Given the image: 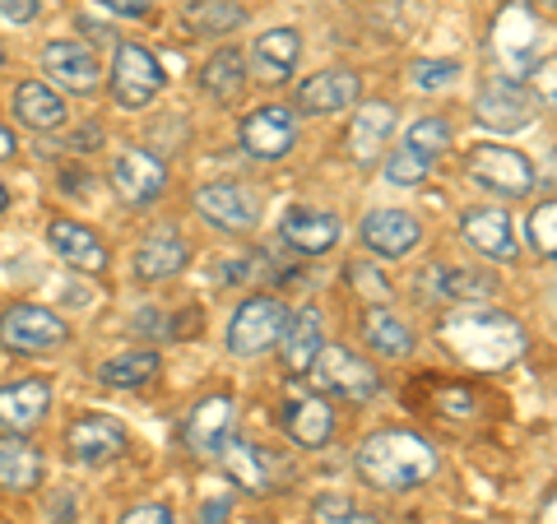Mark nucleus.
<instances>
[{
	"mask_svg": "<svg viewBox=\"0 0 557 524\" xmlns=\"http://www.w3.org/2000/svg\"><path fill=\"white\" fill-rule=\"evenodd\" d=\"M442 335L450 344V353L469 366H479V372H502L507 362H516L525 353V329H520L511 316H497V311H465V316H450L442 325Z\"/></svg>",
	"mask_w": 557,
	"mask_h": 524,
	"instance_id": "f257e3e1",
	"label": "nucleus"
},
{
	"mask_svg": "<svg viewBox=\"0 0 557 524\" xmlns=\"http://www.w3.org/2000/svg\"><path fill=\"white\" fill-rule=\"evenodd\" d=\"M432 469H437V456H432V446L413 432H376L372 441L358 450V474L372 487H391V492L428 483Z\"/></svg>",
	"mask_w": 557,
	"mask_h": 524,
	"instance_id": "f03ea898",
	"label": "nucleus"
},
{
	"mask_svg": "<svg viewBox=\"0 0 557 524\" xmlns=\"http://www.w3.org/2000/svg\"><path fill=\"white\" fill-rule=\"evenodd\" d=\"M465 172L479 186L497 190V196H507V200L530 196V186H534L530 159H520L516 149H502V145H474L469 149V159H465Z\"/></svg>",
	"mask_w": 557,
	"mask_h": 524,
	"instance_id": "7ed1b4c3",
	"label": "nucleus"
},
{
	"mask_svg": "<svg viewBox=\"0 0 557 524\" xmlns=\"http://www.w3.org/2000/svg\"><path fill=\"white\" fill-rule=\"evenodd\" d=\"M284 302L278 297H251V302L237 307V316L228 325V348L237 358H256L284 335Z\"/></svg>",
	"mask_w": 557,
	"mask_h": 524,
	"instance_id": "20e7f679",
	"label": "nucleus"
},
{
	"mask_svg": "<svg viewBox=\"0 0 557 524\" xmlns=\"http://www.w3.org/2000/svg\"><path fill=\"white\" fill-rule=\"evenodd\" d=\"M163 89V65L149 57L145 47H116V61H112V98L121 102V108H145V102H153Z\"/></svg>",
	"mask_w": 557,
	"mask_h": 524,
	"instance_id": "39448f33",
	"label": "nucleus"
},
{
	"mask_svg": "<svg viewBox=\"0 0 557 524\" xmlns=\"http://www.w3.org/2000/svg\"><path fill=\"white\" fill-rule=\"evenodd\" d=\"M61 339H65V325L47 307L20 302V307H5V316H0V344L14 348V353H47Z\"/></svg>",
	"mask_w": 557,
	"mask_h": 524,
	"instance_id": "423d86ee",
	"label": "nucleus"
},
{
	"mask_svg": "<svg viewBox=\"0 0 557 524\" xmlns=\"http://www.w3.org/2000/svg\"><path fill=\"white\" fill-rule=\"evenodd\" d=\"M298 139V121H293L288 108H256L247 121H242V149L251 159H284Z\"/></svg>",
	"mask_w": 557,
	"mask_h": 524,
	"instance_id": "0eeeda50",
	"label": "nucleus"
},
{
	"mask_svg": "<svg viewBox=\"0 0 557 524\" xmlns=\"http://www.w3.org/2000/svg\"><path fill=\"white\" fill-rule=\"evenodd\" d=\"M317 386L321 390H335V395H344V399H372L376 395V372L368 362H358L354 353H344V348H321L317 353Z\"/></svg>",
	"mask_w": 557,
	"mask_h": 524,
	"instance_id": "6e6552de",
	"label": "nucleus"
},
{
	"mask_svg": "<svg viewBox=\"0 0 557 524\" xmlns=\"http://www.w3.org/2000/svg\"><path fill=\"white\" fill-rule=\"evenodd\" d=\"M539 112V102L520 89L516 79H497V84H487V89L479 93V121L483 126H493L502 135H511V130H525L530 121Z\"/></svg>",
	"mask_w": 557,
	"mask_h": 524,
	"instance_id": "1a4fd4ad",
	"label": "nucleus"
},
{
	"mask_svg": "<svg viewBox=\"0 0 557 524\" xmlns=\"http://www.w3.org/2000/svg\"><path fill=\"white\" fill-rule=\"evenodd\" d=\"M65 446H70V456H75L79 464H112L121 450H126V427H121L116 417L89 413V417H79V423L65 432Z\"/></svg>",
	"mask_w": 557,
	"mask_h": 524,
	"instance_id": "9d476101",
	"label": "nucleus"
},
{
	"mask_svg": "<svg viewBox=\"0 0 557 524\" xmlns=\"http://www.w3.org/2000/svg\"><path fill=\"white\" fill-rule=\"evenodd\" d=\"M42 70L51 79L61 84L65 93H94L102 70H98V57L84 42H51L42 51Z\"/></svg>",
	"mask_w": 557,
	"mask_h": 524,
	"instance_id": "9b49d317",
	"label": "nucleus"
},
{
	"mask_svg": "<svg viewBox=\"0 0 557 524\" xmlns=\"http://www.w3.org/2000/svg\"><path fill=\"white\" fill-rule=\"evenodd\" d=\"M112 186H116V196H121V200L149 204V200H159V196H163L168 172H163V163L153 159V153L131 149V153H121V159H116V167H112Z\"/></svg>",
	"mask_w": 557,
	"mask_h": 524,
	"instance_id": "f8f14e48",
	"label": "nucleus"
},
{
	"mask_svg": "<svg viewBox=\"0 0 557 524\" xmlns=\"http://www.w3.org/2000/svg\"><path fill=\"white\" fill-rule=\"evenodd\" d=\"M196 209L209 219V223H219V228H228V233H242V228H251L256 223V204L251 196L242 186L233 182H209L196 190Z\"/></svg>",
	"mask_w": 557,
	"mask_h": 524,
	"instance_id": "ddd939ff",
	"label": "nucleus"
},
{
	"mask_svg": "<svg viewBox=\"0 0 557 524\" xmlns=\"http://www.w3.org/2000/svg\"><path fill=\"white\" fill-rule=\"evenodd\" d=\"M362 241H368L376 255L399 260L418 247V223H413V214H405V209H372L368 223H362Z\"/></svg>",
	"mask_w": 557,
	"mask_h": 524,
	"instance_id": "4468645a",
	"label": "nucleus"
},
{
	"mask_svg": "<svg viewBox=\"0 0 557 524\" xmlns=\"http://www.w3.org/2000/svg\"><path fill=\"white\" fill-rule=\"evenodd\" d=\"M460 233L474 251H483L487 260H511L516 255V233H511V219L502 209H469L460 219Z\"/></svg>",
	"mask_w": 557,
	"mask_h": 524,
	"instance_id": "2eb2a0df",
	"label": "nucleus"
},
{
	"mask_svg": "<svg viewBox=\"0 0 557 524\" xmlns=\"http://www.w3.org/2000/svg\"><path fill=\"white\" fill-rule=\"evenodd\" d=\"M534 47H539V33H534V20L525 10H507L497 20V57L507 65V75H530L534 70Z\"/></svg>",
	"mask_w": 557,
	"mask_h": 524,
	"instance_id": "dca6fc26",
	"label": "nucleus"
},
{
	"mask_svg": "<svg viewBox=\"0 0 557 524\" xmlns=\"http://www.w3.org/2000/svg\"><path fill=\"white\" fill-rule=\"evenodd\" d=\"M284 241L302 255H321L339 241V219L335 214H321V209H288L284 214Z\"/></svg>",
	"mask_w": 557,
	"mask_h": 524,
	"instance_id": "f3484780",
	"label": "nucleus"
},
{
	"mask_svg": "<svg viewBox=\"0 0 557 524\" xmlns=\"http://www.w3.org/2000/svg\"><path fill=\"white\" fill-rule=\"evenodd\" d=\"M354 98H358V75H348V70H325V75H311L298 89V108L307 116H330V112H344Z\"/></svg>",
	"mask_w": 557,
	"mask_h": 524,
	"instance_id": "a211bd4d",
	"label": "nucleus"
},
{
	"mask_svg": "<svg viewBox=\"0 0 557 524\" xmlns=\"http://www.w3.org/2000/svg\"><path fill=\"white\" fill-rule=\"evenodd\" d=\"M51 404L47 380H20V386H0V427L28 432L33 423H42V413Z\"/></svg>",
	"mask_w": 557,
	"mask_h": 524,
	"instance_id": "6ab92c4d",
	"label": "nucleus"
},
{
	"mask_svg": "<svg viewBox=\"0 0 557 524\" xmlns=\"http://www.w3.org/2000/svg\"><path fill=\"white\" fill-rule=\"evenodd\" d=\"M182 265H186V241L172 228H153L145 241H139V251H135V274L149 278V284L172 278Z\"/></svg>",
	"mask_w": 557,
	"mask_h": 524,
	"instance_id": "aec40b11",
	"label": "nucleus"
},
{
	"mask_svg": "<svg viewBox=\"0 0 557 524\" xmlns=\"http://www.w3.org/2000/svg\"><path fill=\"white\" fill-rule=\"evenodd\" d=\"M391 130H395L391 102H368V108L354 116V130H348V153H354V163H372L376 153L391 145Z\"/></svg>",
	"mask_w": 557,
	"mask_h": 524,
	"instance_id": "412c9836",
	"label": "nucleus"
},
{
	"mask_svg": "<svg viewBox=\"0 0 557 524\" xmlns=\"http://www.w3.org/2000/svg\"><path fill=\"white\" fill-rule=\"evenodd\" d=\"M302 57V38L293 28H270L265 38H256V51H251V70L260 79H288L293 65Z\"/></svg>",
	"mask_w": 557,
	"mask_h": 524,
	"instance_id": "4be33fe9",
	"label": "nucleus"
},
{
	"mask_svg": "<svg viewBox=\"0 0 557 524\" xmlns=\"http://www.w3.org/2000/svg\"><path fill=\"white\" fill-rule=\"evenodd\" d=\"M51 237V247H57V255L65 260V265H75V270H102L108 265V251H102V241L89 233V228H79V223H70V219H57L47 228Z\"/></svg>",
	"mask_w": 557,
	"mask_h": 524,
	"instance_id": "5701e85b",
	"label": "nucleus"
},
{
	"mask_svg": "<svg viewBox=\"0 0 557 524\" xmlns=\"http://www.w3.org/2000/svg\"><path fill=\"white\" fill-rule=\"evenodd\" d=\"M278 344H284V362L288 372H311V362H317L321 353V311H298L293 321H284V335H278Z\"/></svg>",
	"mask_w": 557,
	"mask_h": 524,
	"instance_id": "b1692460",
	"label": "nucleus"
},
{
	"mask_svg": "<svg viewBox=\"0 0 557 524\" xmlns=\"http://www.w3.org/2000/svg\"><path fill=\"white\" fill-rule=\"evenodd\" d=\"M228 427H233V399L228 395H214V399H205V404H196V413H190V427H186V436H190V446L200 450H223V441H228Z\"/></svg>",
	"mask_w": 557,
	"mask_h": 524,
	"instance_id": "393cba45",
	"label": "nucleus"
},
{
	"mask_svg": "<svg viewBox=\"0 0 557 524\" xmlns=\"http://www.w3.org/2000/svg\"><path fill=\"white\" fill-rule=\"evenodd\" d=\"M38 478H42L38 446L24 441L20 432L5 436V441H0V487H10V492H28Z\"/></svg>",
	"mask_w": 557,
	"mask_h": 524,
	"instance_id": "a878e982",
	"label": "nucleus"
},
{
	"mask_svg": "<svg viewBox=\"0 0 557 524\" xmlns=\"http://www.w3.org/2000/svg\"><path fill=\"white\" fill-rule=\"evenodd\" d=\"M284 427L298 446H325L330 432H335V413H330L325 399H293V404L284 409Z\"/></svg>",
	"mask_w": 557,
	"mask_h": 524,
	"instance_id": "bb28decb",
	"label": "nucleus"
},
{
	"mask_svg": "<svg viewBox=\"0 0 557 524\" xmlns=\"http://www.w3.org/2000/svg\"><path fill=\"white\" fill-rule=\"evenodd\" d=\"M14 112H20V121H24V126H33V130L65 126V102L51 93L47 84H38V79H28V84L14 89Z\"/></svg>",
	"mask_w": 557,
	"mask_h": 524,
	"instance_id": "cd10ccee",
	"label": "nucleus"
},
{
	"mask_svg": "<svg viewBox=\"0 0 557 524\" xmlns=\"http://www.w3.org/2000/svg\"><path fill=\"white\" fill-rule=\"evenodd\" d=\"M200 84H205V93H209V98L233 102V98L242 93V84H247V57H242L237 47H223V51H214V57L205 61V75H200Z\"/></svg>",
	"mask_w": 557,
	"mask_h": 524,
	"instance_id": "c85d7f7f",
	"label": "nucleus"
},
{
	"mask_svg": "<svg viewBox=\"0 0 557 524\" xmlns=\"http://www.w3.org/2000/svg\"><path fill=\"white\" fill-rule=\"evenodd\" d=\"M223 464H228V474L242 483V487H251V492H265L270 483V456L265 450H256L251 441H242V436H228L223 441Z\"/></svg>",
	"mask_w": 557,
	"mask_h": 524,
	"instance_id": "c756f323",
	"label": "nucleus"
},
{
	"mask_svg": "<svg viewBox=\"0 0 557 524\" xmlns=\"http://www.w3.org/2000/svg\"><path fill=\"white\" fill-rule=\"evenodd\" d=\"M362 335H368V344L376 348L381 358H409V348H413L409 325L395 321L386 307H372L368 316H362Z\"/></svg>",
	"mask_w": 557,
	"mask_h": 524,
	"instance_id": "7c9ffc66",
	"label": "nucleus"
},
{
	"mask_svg": "<svg viewBox=\"0 0 557 524\" xmlns=\"http://www.w3.org/2000/svg\"><path fill=\"white\" fill-rule=\"evenodd\" d=\"M153 372H159V353H121L98 366V380L108 390H135L145 380H153Z\"/></svg>",
	"mask_w": 557,
	"mask_h": 524,
	"instance_id": "2f4dec72",
	"label": "nucleus"
},
{
	"mask_svg": "<svg viewBox=\"0 0 557 524\" xmlns=\"http://www.w3.org/2000/svg\"><path fill=\"white\" fill-rule=\"evenodd\" d=\"M242 20H247V14H242V5H233V0H205V5L186 10V24L196 33H228Z\"/></svg>",
	"mask_w": 557,
	"mask_h": 524,
	"instance_id": "473e14b6",
	"label": "nucleus"
},
{
	"mask_svg": "<svg viewBox=\"0 0 557 524\" xmlns=\"http://www.w3.org/2000/svg\"><path fill=\"white\" fill-rule=\"evenodd\" d=\"M428 167H432L428 153H418V149L405 145V149H399L395 159L386 163V182H391V186H418V182L428 177Z\"/></svg>",
	"mask_w": 557,
	"mask_h": 524,
	"instance_id": "72a5a7b5",
	"label": "nucleus"
},
{
	"mask_svg": "<svg viewBox=\"0 0 557 524\" xmlns=\"http://www.w3.org/2000/svg\"><path fill=\"white\" fill-rule=\"evenodd\" d=\"M446 145H450V130H446L442 116H423V121H413V126H409V149L428 153V159H437Z\"/></svg>",
	"mask_w": 557,
	"mask_h": 524,
	"instance_id": "f704fd0d",
	"label": "nucleus"
},
{
	"mask_svg": "<svg viewBox=\"0 0 557 524\" xmlns=\"http://www.w3.org/2000/svg\"><path fill=\"white\" fill-rule=\"evenodd\" d=\"M530 241H534L539 255H553L557 260V200L539 204L534 214H530Z\"/></svg>",
	"mask_w": 557,
	"mask_h": 524,
	"instance_id": "c9c22d12",
	"label": "nucleus"
},
{
	"mask_svg": "<svg viewBox=\"0 0 557 524\" xmlns=\"http://www.w3.org/2000/svg\"><path fill=\"white\" fill-rule=\"evenodd\" d=\"M460 75V65L456 61H423V65H413V89H423V93H437V89H450Z\"/></svg>",
	"mask_w": 557,
	"mask_h": 524,
	"instance_id": "e433bc0d",
	"label": "nucleus"
},
{
	"mask_svg": "<svg viewBox=\"0 0 557 524\" xmlns=\"http://www.w3.org/2000/svg\"><path fill=\"white\" fill-rule=\"evenodd\" d=\"M311 520H317V524H376L372 515L354 511V506H348L344 497H321L317 511H311Z\"/></svg>",
	"mask_w": 557,
	"mask_h": 524,
	"instance_id": "4c0bfd02",
	"label": "nucleus"
},
{
	"mask_svg": "<svg viewBox=\"0 0 557 524\" xmlns=\"http://www.w3.org/2000/svg\"><path fill=\"white\" fill-rule=\"evenodd\" d=\"M121 524H177V520H172L168 506H159V501H145V506H135V511L121 515Z\"/></svg>",
	"mask_w": 557,
	"mask_h": 524,
	"instance_id": "58836bf2",
	"label": "nucleus"
},
{
	"mask_svg": "<svg viewBox=\"0 0 557 524\" xmlns=\"http://www.w3.org/2000/svg\"><path fill=\"white\" fill-rule=\"evenodd\" d=\"M534 89H539V98H544L548 108H557V61H544L534 70Z\"/></svg>",
	"mask_w": 557,
	"mask_h": 524,
	"instance_id": "ea45409f",
	"label": "nucleus"
},
{
	"mask_svg": "<svg viewBox=\"0 0 557 524\" xmlns=\"http://www.w3.org/2000/svg\"><path fill=\"white\" fill-rule=\"evenodd\" d=\"M0 20L33 24V20H38V0H0Z\"/></svg>",
	"mask_w": 557,
	"mask_h": 524,
	"instance_id": "a19ab883",
	"label": "nucleus"
},
{
	"mask_svg": "<svg viewBox=\"0 0 557 524\" xmlns=\"http://www.w3.org/2000/svg\"><path fill=\"white\" fill-rule=\"evenodd\" d=\"M102 5L116 10V14H149L153 0H102Z\"/></svg>",
	"mask_w": 557,
	"mask_h": 524,
	"instance_id": "79ce46f5",
	"label": "nucleus"
},
{
	"mask_svg": "<svg viewBox=\"0 0 557 524\" xmlns=\"http://www.w3.org/2000/svg\"><path fill=\"white\" fill-rule=\"evenodd\" d=\"M539 524H557V492L548 497V506H544V515H539Z\"/></svg>",
	"mask_w": 557,
	"mask_h": 524,
	"instance_id": "37998d69",
	"label": "nucleus"
},
{
	"mask_svg": "<svg viewBox=\"0 0 557 524\" xmlns=\"http://www.w3.org/2000/svg\"><path fill=\"white\" fill-rule=\"evenodd\" d=\"M10 149H14V135H10L5 126H0V159H10Z\"/></svg>",
	"mask_w": 557,
	"mask_h": 524,
	"instance_id": "c03bdc74",
	"label": "nucleus"
},
{
	"mask_svg": "<svg viewBox=\"0 0 557 524\" xmlns=\"http://www.w3.org/2000/svg\"><path fill=\"white\" fill-rule=\"evenodd\" d=\"M5 204H10V196H5V186H0V214H5Z\"/></svg>",
	"mask_w": 557,
	"mask_h": 524,
	"instance_id": "a18cd8bd",
	"label": "nucleus"
},
{
	"mask_svg": "<svg viewBox=\"0 0 557 524\" xmlns=\"http://www.w3.org/2000/svg\"><path fill=\"white\" fill-rule=\"evenodd\" d=\"M200 524H214V520H200Z\"/></svg>",
	"mask_w": 557,
	"mask_h": 524,
	"instance_id": "49530a36",
	"label": "nucleus"
}]
</instances>
